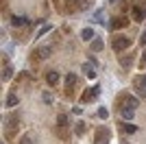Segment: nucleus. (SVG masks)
Listing matches in <instances>:
<instances>
[{
  "mask_svg": "<svg viewBox=\"0 0 146 144\" xmlns=\"http://www.w3.org/2000/svg\"><path fill=\"white\" fill-rule=\"evenodd\" d=\"M18 127H20V116L18 114H7L5 116V135H7V140H11L13 135H15Z\"/></svg>",
  "mask_w": 146,
  "mask_h": 144,
  "instance_id": "1",
  "label": "nucleus"
},
{
  "mask_svg": "<svg viewBox=\"0 0 146 144\" xmlns=\"http://www.w3.org/2000/svg\"><path fill=\"white\" fill-rule=\"evenodd\" d=\"M137 105H140V101H137L133 94H129V92H122V94L118 96V107L120 109H135Z\"/></svg>",
  "mask_w": 146,
  "mask_h": 144,
  "instance_id": "2",
  "label": "nucleus"
},
{
  "mask_svg": "<svg viewBox=\"0 0 146 144\" xmlns=\"http://www.w3.org/2000/svg\"><path fill=\"white\" fill-rule=\"evenodd\" d=\"M50 55H52V44H44V46H37V50H35L33 55H31V61L39 63V61L48 59Z\"/></svg>",
  "mask_w": 146,
  "mask_h": 144,
  "instance_id": "3",
  "label": "nucleus"
},
{
  "mask_svg": "<svg viewBox=\"0 0 146 144\" xmlns=\"http://www.w3.org/2000/svg\"><path fill=\"white\" fill-rule=\"evenodd\" d=\"M129 46H131V39H129L127 35H120V33H116V35L111 37V48H113L116 53H122V50H127Z\"/></svg>",
  "mask_w": 146,
  "mask_h": 144,
  "instance_id": "4",
  "label": "nucleus"
},
{
  "mask_svg": "<svg viewBox=\"0 0 146 144\" xmlns=\"http://www.w3.org/2000/svg\"><path fill=\"white\" fill-rule=\"evenodd\" d=\"M131 15H133V20L135 22H144L146 20V2L144 0H137V2H135L133 5V9H131Z\"/></svg>",
  "mask_w": 146,
  "mask_h": 144,
  "instance_id": "5",
  "label": "nucleus"
},
{
  "mask_svg": "<svg viewBox=\"0 0 146 144\" xmlns=\"http://www.w3.org/2000/svg\"><path fill=\"white\" fill-rule=\"evenodd\" d=\"M94 144H109V131L105 127H98L94 133Z\"/></svg>",
  "mask_w": 146,
  "mask_h": 144,
  "instance_id": "6",
  "label": "nucleus"
},
{
  "mask_svg": "<svg viewBox=\"0 0 146 144\" xmlns=\"http://www.w3.org/2000/svg\"><path fill=\"white\" fill-rule=\"evenodd\" d=\"M74 87H76V74H68L66 77V96L68 98H72V92H74Z\"/></svg>",
  "mask_w": 146,
  "mask_h": 144,
  "instance_id": "7",
  "label": "nucleus"
},
{
  "mask_svg": "<svg viewBox=\"0 0 146 144\" xmlns=\"http://www.w3.org/2000/svg\"><path fill=\"white\" fill-rule=\"evenodd\" d=\"M2 81H11V77H13V68H11V63H9V59H7V55H2Z\"/></svg>",
  "mask_w": 146,
  "mask_h": 144,
  "instance_id": "8",
  "label": "nucleus"
},
{
  "mask_svg": "<svg viewBox=\"0 0 146 144\" xmlns=\"http://www.w3.org/2000/svg\"><path fill=\"white\" fill-rule=\"evenodd\" d=\"M127 24H129L127 15H118V18L111 20V29H113V31H120V29H127Z\"/></svg>",
  "mask_w": 146,
  "mask_h": 144,
  "instance_id": "9",
  "label": "nucleus"
},
{
  "mask_svg": "<svg viewBox=\"0 0 146 144\" xmlns=\"http://www.w3.org/2000/svg\"><path fill=\"white\" fill-rule=\"evenodd\" d=\"M98 92H100V90H98L96 85H94V87H90V90H85V92H83V96H81V101H83V103H92V101H96Z\"/></svg>",
  "mask_w": 146,
  "mask_h": 144,
  "instance_id": "10",
  "label": "nucleus"
},
{
  "mask_svg": "<svg viewBox=\"0 0 146 144\" xmlns=\"http://www.w3.org/2000/svg\"><path fill=\"white\" fill-rule=\"evenodd\" d=\"M133 61H135V55L133 53L124 55V57H120V68H122V70H129V68L133 66Z\"/></svg>",
  "mask_w": 146,
  "mask_h": 144,
  "instance_id": "11",
  "label": "nucleus"
},
{
  "mask_svg": "<svg viewBox=\"0 0 146 144\" xmlns=\"http://www.w3.org/2000/svg\"><path fill=\"white\" fill-rule=\"evenodd\" d=\"M94 63H96L94 59L87 61V63H83V74H85V77H90V79L96 77V68H94Z\"/></svg>",
  "mask_w": 146,
  "mask_h": 144,
  "instance_id": "12",
  "label": "nucleus"
},
{
  "mask_svg": "<svg viewBox=\"0 0 146 144\" xmlns=\"http://www.w3.org/2000/svg\"><path fill=\"white\" fill-rule=\"evenodd\" d=\"M46 83H48L50 87H55V85L59 83V72H57V70H50L48 74H46Z\"/></svg>",
  "mask_w": 146,
  "mask_h": 144,
  "instance_id": "13",
  "label": "nucleus"
},
{
  "mask_svg": "<svg viewBox=\"0 0 146 144\" xmlns=\"http://www.w3.org/2000/svg\"><path fill=\"white\" fill-rule=\"evenodd\" d=\"M120 131L127 133V135H131V133H137V127L131 125V122H122V120H120Z\"/></svg>",
  "mask_w": 146,
  "mask_h": 144,
  "instance_id": "14",
  "label": "nucleus"
},
{
  "mask_svg": "<svg viewBox=\"0 0 146 144\" xmlns=\"http://www.w3.org/2000/svg\"><path fill=\"white\" fill-rule=\"evenodd\" d=\"M133 83H135V87L140 90V94H144V92H146V77H144V74H137Z\"/></svg>",
  "mask_w": 146,
  "mask_h": 144,
  "instance_id": "15",
  "label": "nucleus"
},
{
  "mask_svg": "<svg viewBox=\"0 0 146 144\" xmlns=\"http://www.w3.org/2000/svg\"><path fill=\"white\" fill-rule=\"evenodd\" d=\"M11 24L15 26V29H20V26H29V20L22 18V15H13V18H11Z\"/></svg>",
  "mask_w": 146,
  "mask_h": 144,
  "instance_id": "16",
  "label": "nucleus"
},
{
  "mask_svg": "<svg viewBox=\"0 0 146 144\" xmlns=\"http://www.w3.org/2000/svg\"><path fill=\"white\" fill-rule=\"evenodd\" d=\"M18 94H15V92H11V94L7 96V107H15V105H18Z\"/></svg>",
  "mask_w": 146,
  "mask_h": 144,
  "instance_id": "17",
  "label": "nucleus"
},
{
  "mask_svg": "<svg viewBox=\"0 0 146 144\" xmlns=\"http://www.w3.org/2000/svg\"><path fill=\"white\" fill-rule=\"evenodd\" d=\"M90 48L94 50V53H100V50L105 48V46H103V39H98V37H96V39H92V46H90Z\"/></svg>",
  "mask_w": 146,
  "mask_h": 144,
  "instance_id": "18",
  "label": "nucleus"
},
{
  "mask_svg": "<svg viewBox=\"0 0 146 144\" xmlns=\"http://www.w3.org/2000/svg\"><path fill=\"white\" fill-rule=\"evenodd\" d=\"M120 116L124 120H133L135 118V109H120Z\"/></svg>",
  "mask_w": 146,
  "mask_h": 144,
  "instance_id": "19",
  "label": "nucleus"
},
{
  "mask_svg": "<svg viewBox=\"0 0 146 144\" xmlns=\"http://www.w3.org/2000/svg\"><path fill=\"white\" fill-rule=\"evenodd\" d=\"M68 133H70L68 127H59L57 125V135H59V140H68Z\"/></svg>",
  "mask_w": 146,
  "mask_h": 144,
  "instance_id": "20",
  "label": "nucleus"
},
{
  "mask_svg": "<svg viewBox=\"0 0 146 144\" xmlns=\"http://www.w3.org/2000/svg\"><path fill=\"white\" fill-rule=\"evenodd\" d=\"M20 144H35V135H33V133H24V135L20 138Z\"/></svg>",
  "mask_w": 146,
  "mask_h": 144,
  "instance_id": "21",
  "label": "nucleus"
},
{
  "mask_svg": "<svg viewBox=\"0 0 146 144\" xmlns=\"http://www.w3.org/2000/svg\"><path fill=\"white\" fill-rule=\"evenodd\" d=\"M81 37H83L85 42H90V39H94V29H90V26H87V29H83V33H81Z\"/></svg>",
  "mask_w": 146,
  "mask_h": 144,
  "instance_id": "22",
  "label": "nucleus"
},
{
  "mask_svg": "<svg viewBox=\"0 0 146 144\" xmlns=\"http://www.w3.org/2000/svg\"><path fill=\"white\" fill-rule=\"evenodd\" d=\"M74 133H76V135H83V133H85V122H83V120H79V122L74 125Z\"/></svg>",
  "mask_w": 146,
  "mask_h": 144,
  "instance_id": "23",
  "label": "nucleus"
},
{
  "mask_svg": "<svg viewBox=\"0 0 146 144\" xmlns=\"http://www.w3.org/2000/svg\"><path fill=\"white\" fill-rule=\"evenodd\" d=\"M57 125H59V127H68V116H66V114H59V118H57Z\"/></svg>",
  "mask_w": 146,
  "mask_h": 144,
  "instance_id": "24",
  "label": "nucleus"
},
{
  "mask_svg": "<svg viewBox=\"0 0 146 144\" xmlns=\"http://www.w3.org/2000/svg\"><path fill=\"white\" fill-rule=\"evenodd\" d=\"M76 5H79V9H83V11H85V9H90V7H92V0H79Z\"/></svg>",
  "mask_w": 146,
  "mask_h": 144,
  "instance_id": "25",
  "label": "nucleus"
},
{
  "mask_svg": "<svg viewBox=\"0 0 146 144\" xmlns=\"http://www.w3.org/2000/svg\"><path fill=\"white\" fill-rule=\"evenodd\" d=\"M42 98H44V103H46V105H52V94H50V92H44Z\"/></svg>",
  "mask_w": 146,
  "mask_h": 144,
  "instance_id": "26",
  "label": "nucleus"
},
{
  "mask_svg": "<svg viewBox=\"0 0 146 144\" xmlns=\"http://www.w3.org/2000/svg\"><path fill=\"white\" fill-rule=\"evenodd\" d=\"M107 116H109V114H107V109H105V107H100V109H98V114H96V118L105 120V118H107Z\"/></svg>",
  "mask_w": 146,
  "mask_h": 144,
  "instance_id": "27",
  "label": "nucleus"
},
{
  "mask_svg": "<svg viewBox=\"0 0 146 144\" xmlns=\"http://www.w3.org/2000/svg\"><path fill=\"white\" fill-rule=\"evenodd\" d=\"M140 68H144V70H146V50L142 53V57H140Z\"/></svg>",
  "mask_w": 146,
  "mask_h": 144,
  "instance_id": "28",
  "label": "nucleus"
},
{
  "mask_svg": "<svg viewBox=\"0 0 146 144\" xmlns=\"http://www.w3.org/2000/svg\"><path fill=\"white\" fill-rule=\"evenodd\" d=\"M142 46H146V31H144V35H142Z\"/></svg>",
  "mask_w": 146,
  "mask_h": 144,
  "instance_id": "29",
  "label": "nucleus"
},
{
  "mask_svg": "<svg viewBox=\"0 0 146 144\" xmlns=\"http://www.w3.org/2000/svg\"><path fill=\"white\" fill-rule=\"evenodd\" d=\"M111 2H116V0H111Z\"/></svg>",
  "mask_w": 146,
  "mask_h": 144,
  "instance_id": "30",
  "label": "nucleus"
},
{
  "mask_svg": "<svg viewBox=\"0 0 146 144\" xmlns=\"http://www.w3.org/2000/svg\"><path fill=\"white\" fill-rule=\"evenodd\" d=\"M74 2H79V0H74Z\"/></svg>",
  "mask_w": 146,
  "mask_h": 144,
  "instance_id": "31",
  "label": "nucleus"
},
{
  "mask_svg": "<svg viewBox=\"0 0 146 144\" xmlns=\"http://www.w3.org/2000/svg\"><path fill=\"white\" fill-rule=\"evenodd\" d=\"M55 2H57V0H55Z\"/></svg>",
  "mask_w": 146,
  "mask_h": 144,
  "instance_id": "32",
  "label": "nucleus"
}]
</instances>
